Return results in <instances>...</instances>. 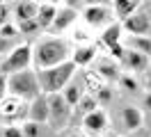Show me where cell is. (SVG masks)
Instances as JSON below:
<instances>
[{"mask_svg": "<svg viewBox=\"0 0 151 137\" xmlns=\"http://www.w3.org/2000/svg\"><path fill=\"white\" fill-rule=\"evenodd\" d=\"M48 2H53V5H60V2H66V0H48Z\"/></svg>", "mask_w": 151, "mask_h": 137, "instance_id": "cell-36", "label": "cell"}, {"mask_svg": "<svg viewBox=\"0 0 151 137\" xmlns=\"http://www.w3.org/2000/svg\"><path fill=\"white\" fill-rule=\"evenodd\" d=\"M21 44V39H12V37H0V55H9L16 46Z\"/></svg>", "mask_w": 151, "mask_h": 137, "instance_id": "cell-25", "label": "cell"}, {"mask_svg": "<svg viewBox=\"0 0 151 137\" xmlns=\"http://www.w3.org/2000/svg\"><path fill=\"white\" fill-rule=\"evenodd\" d=\"M122 119H124V126H126V130H137V128L142 126V112H140L137 108H133V105L124 108Z\"/></svg>", "mask_w": 151, "mask_h": 137, "instance_id": "cell-20", "label": "cell"}, {"mask_svg": "<svg viewBox=\"0 0 151 137\" xmlns=\"http://www.w3.org/2000/svg\"><path fill=\"white\" fill-rule=\"evenodd\" d=\"M39 2H44V0H39Z\"/></svg>", "mask_w": 151, "mask_h": 137, "instance_id": "cell-40", "label": "cell"}, {"mask_svg": "<svg viewBox=\"0 0 151 137\" xmlns=\"http://www.w3.org/2000/svg\"><path fill=\"white\" fill-rule=\"evenodd\" d=\"M137 7H140V0H112V11L119 21L128 18L133 11H137Z\"/></svg>", "mask_w": 151, "mask_h": 137, "instance_id": "cell-18", "label": "cell"}, {"mask_svg": "<svg viewBox=\"0 0 151 137\" xmlns=\"http://www.w3.org/2000/svg\"><path fill=\"white\" fill-rule=\"evenodd\" d=\"M76 66L71 60L64 64H57V66H48V69H37V78H39V85H41V94H60L64 91V87L73 80L76 75Z\"/></svg>", "mask_w": 151, "mask_h": 137, "instance_id": "cell-2", "label": "cell"}, {"mask_svg": "<svg viewBox=\"0 0 151 137\" xmlns=\"http://www.w3.org/2000/svg\"><path fill=\"white\" fill-rule=\"evenodd\" d=\"M73 39L78 41V46H83V44H94V41H92V34H89V30H87V27H76Z\"/></svg>", "mask_w": 151, "mask_h": 137, "instance_id": "cell-26", "label": "cell"}, {"mask_svg": "<svg viewBox=\"0 0 151 137\" xmlns=\"http://www.w3.org/2000/svg\"><path fill=\"white\" fill-rule=\"evenodd\" d=\"M28 112H30V100L7 94L5 100L0 103V123L16 126L19 121H28Z\"/></svg>", "mask_w": 151, "mask_h": 137, "instance_id": "cell-5", "label": "cell"}, {"mask_svg": "<svg viewBox=\"0 0 151 137\" xmlns=\"http://www.w3.org/2000/svg\"><path fill=\"white\" fill-rule=\"evenodd\" d=\"M7 94H9V91H7V75H5V73H0V103L5 100Z\"/></svg>", "mask_w": 151, "mask_h": 137, "instance_id": "cell-31", "label": "cell"}, {"mask_svg": "<svg viewBox=\"0 0 151 137\" xmlns=\"http://www.w3.org/2000/svg\"><path fill=\"white\" fill-rule=\"evenodd\" d=\"M0 2H7V0H0Z\"/></svg>", "mask_w": 151, "mask_h": 137, "instance_id": "cell-38", "label": "cell"}, {"mask_svg": "<svg viewBox=\"0 0 151 137\" xmlns=\"http://www.w3.org/2000/svg\"><path fill=\"white\" fill-rule=\"evenodd\" d=\"M48 117H50V110H48V96L41 94L35 100H30V112H28V121H35V123H48Z\"/></svg>", "mask_w": 151, "mask_h": 137, "instance_id": "cell-12", "label": "cell"}, {"mask_svg": "<svg viewBox=\"0 0 151 137\" xmlns=\"http://www.w3.org/2000/svg\"><path fill=\"white\" fill-rule=\"evenodd\" d=\"M62 94H64L66 103H69L71 108H76V105L80 103V98L85 96V82H69Z\"/></svg>", "mask_w": 151, "mask_h": 137, "instance_id": "cell-19", "label": "cell"}, {"mask_svg": "<svg viewBox=\"0 0 151 137\" xmlns=\"http://www.w3.org/2000/svg\"><path fill=\"white\" fill-rule=\"evenodd\" d=\"M0 137H25V133H23V126H2Z\"/></svg>", "mask_w": 151, "mask_h": 137, "instance_id": "cell-27", "label": "cell"}, {"mask_svg": "<svg viewBox=\"0 0 151 137\" xmlns=\"http://www.w3.org/2000/svg\"><path fill=\"white\" fill-rule=\"evenodd\" d=\"M96 57H99V50H96L94 44H83V46H76L73 53H71V62L80 69H85V66H89V64L96 62Z\"/></svg>", "mask_w": 151, "mask_h": 137, "instance_id": "cell-13", "label": "cell"}, {"mask_svg": "<svg viewBox=\"0 0 151 137\" xmlns=\"http://www.w3.org/2000/svg\"><path fill=\"white\" fill-rule=\"evenodd\" d=\"M80 16L89 27H108L114 18V11L108 5H85Z\"/></svg>", "mask_w": 151, "mask_h": 137, "instance_id": "cell-7", "label": "cell"}, {"mask_svg": "<svg viewBox=\"0 0 151 137\" xmlns=\"http://www.w3.org/2000/svg\"><path fill=\"white\" fill-rule=\"evenodd\" d=\"M57 5H53V2H48V0H44V2H39V11H37V23L41 25V30H50V25H53V21H55L57 16Z\"/></svg>", "mask_w": 151, "mask_h": 137, "instance_id": "cell-16", "label": "cell"}, {"mask_svg": "<svg viewBox=\"0 0 151 137\" xmlns=\"http://www.w3.org/2000/svg\"><path fill=\"white\" fill-rule=\"evenodd\" d=\"M122 30H124L122 21H119V23H110V25L101 32V41H103L110 50H112L114 46H122V44H119V39H122Z\"/></svg>", "mask_w": 151, "mask_h": 137, "instance_id": "cell-17", "label": "cell"}, {"mask_svg": "<svg viewBox=\"0 0 151 137\" xmlns=\"http://www.w3.org/2000/svg\"><path fill=\"white\" fill-rule=\"evenodd\" d=\"M23 133H25V137H37L39 135V123H35V121H25Z\"/></svg>", "mask_w": 151, "mask_h": 137, "instance_id": "cell-30", "label": "cell"}, {"mask_svg": "<svg viewBox=\"0 0 151 137\" xmlns=\"http://www.w3.org/2000/svg\"><path fill=\"white\" fill-rule=\"evenodd\" d=\"M35 48V69H48L71 60V46L60 34H44L32 44Z\"/></svg>", "mask_w": 151, "mask_h": 137, "instance_id": "cell-1", "label": "cell"}, {"mask_svg": "<svg viewBox=\"0 0 151 137\" xmlns=\"http://www.w3.org/2000/svg\"><path fill=\"white\" fill-rule=\"evenodd\" d=\"M78 16H80V11H78L76 7H71V5L60 7V9H57L55 21H53V25H50V30H48V34H60V37H62L66 30L78 21Z\"/></svg>", "mask_w": 151, "mask_h": 137, "instance_id": "cell-9", "label": "cell"}, {"mask_svg": "<svg viewBox=\"0 0 151 137\" xmlns=\"http://www.w3.org/2000/svg\"><path fill=\"white\" fill-rule=\"evenodd\" d=\"M83 126H85L87 133H103L108 128V114H105V110L96 108L94 112L85 114L83 117Z\"/></svg>", "mask_w": 151, "mask_h": 137, "instance_id": "cell-15", "label": "cell"}, {"mask_svg": "<svg viewBox=\"0 0 151 137\" xmlns=\"http://www.w3.org/2000/svg\"><path fill=\"white\" fill-rule=\"evenodd\" d=\"M66 137H85V135H80V133H71V135H66Z\"/></svg>", "mask_w": 151, "mask_h": 137, "instance_id": "cell-35", "label": "cell"}, {"mask_svg": "<svg viewBox=\"0 0 151 137\" xmlns=\"http://www.w3.org/2000/svg\"><path fill=\"white\" fill-rule=\"evenodd\" d=\"M96 100H99V103H108V100H110V89H108V87L99 89L96 91Z\"/></svg>", "mask_w": 151, "mask_h": 137, "instance_id": "cell-32", "label": "cell"}, {"mask_svg": "<svg viewBox=\"0 0 151 137\" xmlns=\"http://www.w3.org/2000/svg\"><path fill=\"white\" fill-rule=\"evenodd\" d=\"M32 66H35V48H32L30 41H23L9 55H5V60L0 62V73L12 75V73L25 71V69H32Z\"/></svg>", "mask_w": 151, "mask_h": 137, "instance_id": "cell-4", "label": "cell"}, {"mask_svg": "<svg viewBox=\"0 0 151 137\" xmlns=\"http://www.w3.org/2000/svg\"><path fill=\"white\" fill-rule=\"evenodd\" d=\"M144 105H147V108L151 110V91H149V94H147V96H144Z\"/></svg>", "mask_w": 151, "mask_h": 137, "instance_id": "cell-34", "label": "cell"}, {"mask_svg": "<svg viewBox=\"0 0 151 137\" xmlns=\"http://www.w3.org/2000/svg\"><path fill=\"white\" fill-rule=\"evenodd\" d=\"M76 108H78V112L85 117V114H89V112H94V110L99 108V100H96V96H92V94H85Z\"/></svg>", "mask_w": 151, "mask_h": 137, "instance_id": "cell-23", "label": "cell"}, {"mask_svg": "<svg viewBox=\"0 0 151 137\" xmlns=\"http://www.w3.org/2000/svg\"><path fill=\"white\" fill-rule=\"evenodd\" d=\"M48 110H50L48 123H50V128H53V130H62V128L69 126L73 108L66 103V98H64V94H62V91H60V94H50V96H48Z\"/></svg>", "mask_w": 151, "mask_h": 137, "instance_id": "cell-6", "label": "cell"}, {"mask_svg": "<svg viewBox=\"0 0 151 137\" xmlns=\"http://www.w3.org/2000/svg\"><path fill=\"white\" fill-rule=\"evenodd\" d=\"M16 25H19V30H21L23 37H32V34H37L39 30H41V25L37 23V18H32V21H21Z\"/></svg>", "mask_w": 151, "mask_h": 137, "instance_id": "cell-24", "label": "cell"}, {"mask_svg": "<svg viewBox=\"0 0 151 137\" xmlns=\"http://www.w3.org/2000/svg\"><path fill=\"white\" fill-rule=\"evenodd\" d=\"M149 91H151V80H149Z\"/></svg>", "mask_w": 151, "mask_h": 137, "instance_id": "cell-37", "label": "cell"}, {"mask_svg": "<svg viewBox=\"0 0 151 137\" xmlns=\"http://www.w3.org/2000/svg\"><path fill=\"white\" fill-rule=\"evenodd\" d=\"M124 137H131V135H124Z\"/></svg>", "mask_w": 151, "mask_h": 137, "instance_id": "cell-39", "label": "cell"}, {"mask_svg": "<svg viewBox=\"0 0 151 137\" xmlns=\"http://www.w3.org/2000/svg\"><path fill=\"white\" fill-rule=\"evenodd\" d=\"M122 25H124V30L131 32L133 37H147L149 30H151V18L144 9H137V11H133L128 18H124Z\"/></svg>", "mask_w": 151, "mask_h": 137, "instance_id": "cell-8", "label": "cell"}, {"mask_svg": "<svg viewBox=\"0 0 151 137\" xmlns=\"http://www.w3.org/2000/svg\"><path fill=\"white\" fill-rule=\"evenodd\" d=\"M124 66L126 69H131L133 73H142V71H147L151 66V55H144L140 53V50H133V48H128L126 53H124Z\"/></svg>", "mask_w": 151, "mask_h": 137, "instance_id": "cell-11", "label": "cell"}, {"mask_svg": "<svg viewBox=\"0 0 151 137\" xmlns=\"http://www.w3.org/2000/svg\"><path fill=\"white\" fill-rule=\"evenodd\" d=\"M128 48L133 50H140L144 55H151V37H133L128 39Z\"/></svg>", "mask_w": 151, "mask_h": 137, "instance_id": "cell-22", "label": "cell"}, {"mask_svg": "<svg viewBox=\"0 0 151 137\" xmlns=\"http://www.w3.org/2000/svg\"><path fill=\"white\" fill-rule=\"evenodd\" d=\"M83 82H85V87L89 91H99L105 87V80L99 75L96 71H85V75H83Z\"/></svg>", "mask_w": 151, "mask_h": 137, "instance_id": "cell-21", "label": "cell"}, {"mask_svg": "<svg viewBox=\"0 0 151 137\" xmlns=\"http://www.w3.org/2000/svg\"><path fill=\"white\" fill-rule=\"evenodd\" d=\"M112 0H85V5H110Z\"/></svg>", "mask_w": 151, "mask_h": 137, "instance_id": "cell-33", "label": "cell"}, {"mask_svg": "<svg viewBox=\"0 0 151 137\" xmlns=\"http://www.w3.org/2000/svg\"><path fill=\"white\" fill-rule=\"evenodd\" d=\"M7 91L12 96H19V98H25V100H35L37 96H41L37 69H25V71L7 75Z\"/></svg>", "mask_w": 151, "mask_h": 137, "instance_id": "cell-3", "label": "cell"}, {"mask_svg": "<svg viewBox=\"0 0 151 137\" xmlns=\"http://www.w3.org/2000/svg\"><path fill=\"white\" fill-rule=\"evenodd\" d=\"M12 7L9 2H0V25H5V23H12Z\"/></svg>", "mask_w": 151, "mask_h": 137, "instance_id": "cell-28", "label": "cell"}, {"mask_svg": "<svg viewBox=\"0 0 151 137\" xmlns=\"http://www.w3.org/2000/svg\"><path fill=\"white\" fill-rule=\"evenodd\" d=\"M39 11V0H16L14 7H12V14L16 16V21H32L37 18Z\"/></svg>", "mask_w": 151, "mask_h": 137, "instance_id": "cell-14", "label": "cell"}, {"mask_svg": "<svg viewBox=\"0 0 151 137\" xmlns=\"http://www.w3.org/2000/svg\"><path fill=\"white\" fill-rule=\"evenodd\" d=\"M119 82H122L124 87H126V91H131V94H135V91L140 89V87H137V82L133 80L131 75H122V78H119Z\"/></svg>", "mask_w": 151, "mask_h": 137, "instance_id": "cell-29", "label": "cell"}, {"mask_svg": "<svg viewBox=\"0 0 151 137\" xmlns=\"http://www.w3.org/2000/svg\"><path fill=\"white\" fill-rule=\"evenodd\" d=\"M96 69L94 71L103 78L105 82H114L122 78V71H119V60H114L112 55H103V57H96Z\"/></svg>", "mask_w": 151, "mask_h": 137, "instance_id": "cell-10", "label": "cell"}]
</instances>
